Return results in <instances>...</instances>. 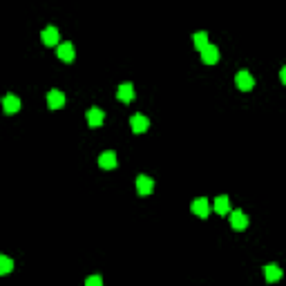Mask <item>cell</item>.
<instances>
[{
  "label": "cell",
  "instance_id": "cell-1",
  "mask_svg": "<svg viewBox=\"0 0 286 286\" xmlns=\"http://www.w3.org/2000/svg\"><path fill=\"white\" fill-rule=\"evenodd\" d=\"M235 83H237V88L242 90V92H251V90L255 88V76H253L248 69H239L237 76H235Z\"/></svg>",
  "mask_w": 286,
  "mask_h": 286
},
{
  "label": "cell",
  "instance_id": "cell-2",
  "mask_svg": "<svg viewBox=\"0 0 286 286\" xmlns=\"http://www.w3.org/2000/svg\"><path fill=\"white\" fill-rule=\"evenodd\" d=\"M155 190V181L150 179L148 175H139L136 177V192L141 194V197H148V194Z\"/></svg>",
  "mask_w": 286,
  "mask_h": 286
},
{
  "label": "cell",
  "instance_id": "cell-3",
  "mask_svg": "<svg viewBox=\"0 0 286 286\" xmlns=\"http://www.w3.org/2000/svg\"><path fill=\"white\" fill-rule=\"evenodd\" d=\"M56 54H59V59L65 61V63H72V61L76 59V49H74L72 43H59Z\"/></svg>",
  "mask_w": 286,
  "mask_h": 286
},
{
  "label": "cell",
  "instance_id": "cell-4",
  "mask_svg": "<svg viewBox=\"0 0 286 286\" xmlns=\"http://www.w3.org/2000/svg\"><path fill=\"white\" fill-rule=\"evenodd\" d=\"M190 208H192V213L197 215L199 219H206L210 215V201L208 199H197V201H192V206H190Z\"/></svg>",
  "mask_w": 286,
  "mask_h": 286
},
{
  "label": "cell",
  "instance_id": "cell-5",
  "mask_svg": "<svg viewBox=\"0 0 286 286\" xmlns=\"http://www.w3.org/2000/svg\"><path fill=\"white\" fill-rule=\"evenodd\" d=\"M130 126H132V132H134V134H143V132L150 127V121H148V117H143V114H134V117L130 119Z\"/></svg>",
  "mask_w": 286,
  "mask_h": 286
},
{
  "label": "cell",
  "instance_id": "cell-6",
  "mask_svg": "<svg viewBox=\"0 0 286 286\" xmlns=\"http://www.w3.org/2000/svg\"><path fill=\"white\" fill-rule=\"evenodd\" d=\"M85 119H88V126L90 127H101L105 114H103V110H98V107H90L88 114H85Z\"/></svg>",
  "mask_w": 286,
  "mask_h": 286
},
{
  "label": "cell",
  "instance_id": "cell-7",
  "mask_svg": "<svg viewBox=\"0 0 286 286\" xmlns=\"http://www.w3.org/2000/svg\"><path fill=\"white\" fill-rule=\"evenodd\" d=\"M117 98L121 103H130L132 98H134V85H132V83H121L117 90Z\"/></svg>",
  "mask_w": 286,
  "mask_h": 286
},
{
  "label": "cell",
  "instance_id": "cell-8",
  "mask_svg": "<svg viewBox=\"0 0 286 286\" xmlns=\"http://www.w3.org/2000/svg\"><path fill=\"white\" fill-rule=\"evenodd\" d=\"M47 105L52 110H59V107L65 105V94L61 90H49L47 92Z\"/></svg>",
  "mask_w": 286,
  "mask_h": 286
},
{
  "label": "cell",
  "instance_id": "cell-9",
  "mask_svg": "<svg viewBox=\"0 0 286 286\" xmlns=\"http://www.w3.org/2000/svg\"><path fill=\"white\" fill-rule=\"evenodd\" d=\"M201 61H204L206 65H215L219 61V49L208 43L204 49H201Z\"/></svg>",
  "mask_w": 286,
  "mask_h": 286
},
{
  "label": "cell",
  "instance_id": "cell-10",
  "mask_svg": "<svg viewBox=\"0 0 286 286\" xmlns=\"http://www.w3.org/2000/svg\"><path fill=\"white\" fill-rule=\"evenodd\" d=\"M59 30L56 27H47V30H43V34H40V40H43V45H47V47H54V45H59Z\"/></svg>",
  "mask_w": 286,
  "mask_h": 286
},
{
  "label": "cell",
  "instance_id": "cell-11",
  "mask_svg": "<svg viewBox=\"0 0 286 286\" xmlns=\"http://www.w3.org/2000/svg\"><path fill=\"white\" fill-rule=\"evenodd\" d=\"M18 110H20V98L14 96V94H7V96L2 98V112H5V114H16Z\"/></svg>",
  "mask_w": 286,
  "mask_h": 286
},
{
  "label": "cell",
  "instance_id": "cell-12",
  "mask_svg": "<svg viewBox=\"0 0 286 286\" xmlns=\"http://www.w3.org/2000/svg\"><path fill=\"white\" fill-rule=\"evenodd\" d=\"M98 165H101L103 170H114L117 168V152L114 150L103 152V155L98 157Z\"/></svg>",
  "mask_w": 286,
  "mask_h": 286
},
{
  "label": "cell",
  "instance_id": "cell-13",
  "mask_svg": "<svg viewBox=\"0 0 286 286\" xmlns=\"http://www.w3.org/2000/svg\"><path fill=\"white\" fill-rule=\"evenodd\" d=\"M230 226L235 228V230H244V228L248 226V217L244 215V210H233V215H230Z\"/></svg>",
  "mask_w": 286,
  "mask_h": 286
},
{
  "label": "cell",
  "instance_id": "cell-14",
  "mask_svg": "<svg viewBox=\"0 0 286 286\" xmlns=\"http://www.w3.org/2000/svg\"><path fill=\"white\" fill-rule=\"evenodd\" d=\"M264 277H266V282L282 280V268L277 266V264H266V266H264Z\"/></svg>",
  "mask_w": 286,
  "mask_h": 286
},
{
  "label": "cell",
  "instance_id": "cell-15",
  "mask_svg": "<svg viewBox=\"0 0 286 286\" xmlns=\"http://www.w3.org/2000/svg\"><path fill=\"white\" fill-rule=\"evenodd\" d=\"M215 213H217V215H228V213H230V201H228L226 194H222V197L215 199Z\"/></svg>",
  "mask_w": 286,
  "mask_h": 286
},
{
  "label": "cell",
  "instance_id": "cell-16",
  "mask_svg": "<svg viewBox=\"0 0 286 286\" xmlns=\"http://www.w3.org/2000/svg\"><path fill=\"white\" fill-rule=\"evenodd\" d=\"M14 271V259L7 255H0V275H9Z\"/></svg>",
  "mask_w": 286,
  "mask_h": 286
},
{
  "label": "cell",
  "instance_id": "cell-17",
  "mask_svg": "<svg viewBox=\"0 0 286 286\" xmlns=\"http://www.w3.org/2000/svg\"><path fill=\"white\" fill-rule=\"evenodd\" d=\"M192 40H194V47L201 52V49L208 45V34H206V32H197V34H192Z\"/></svg>",
  "mask_w": 286,
  "mask_h": 286
},
{
  "label": "cell",
  "instance_id": "cell-18",
  "mask_svg": "<svg viewBox=\"0 0 286 286\" xmlns=\"http://www.w3.org/2000/svg\"><path fill=\"white\" fill-rule=\"evenodd\" d=\"M85 286H103V277L101 275H90L85 280Z\"/></svg>",
  "mask_w": 286,
  "mask_h": 286
},
{
  "label": "cell",
  "instance_id": "cell-19",
  "mask_svg": "<svg viewBox=\"0 0 286 286\" xmlns=\"http://www.w3.org/2000/svg\"><path fill=\"white\" fill-rule=\"evenodd\" d=\"M280 78H282V83H286V67L280 69Z\"/></svg>",
  "mask_w": 286,
  "mask_h": 286
}]
</instances>
